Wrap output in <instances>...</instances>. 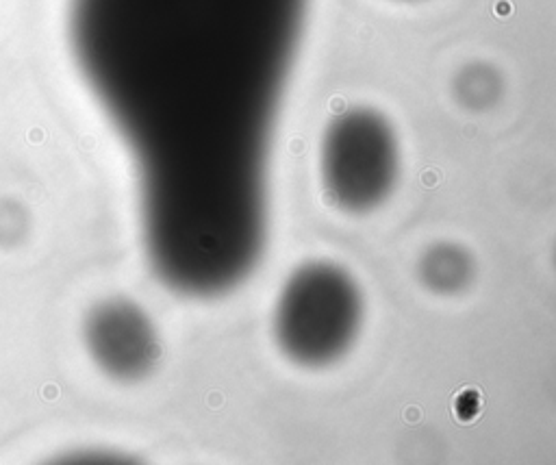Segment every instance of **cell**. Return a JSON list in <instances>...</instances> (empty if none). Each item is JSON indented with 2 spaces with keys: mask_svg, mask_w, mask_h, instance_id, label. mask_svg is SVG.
<instances>
[{
  "mask_svg": "<svg viewBox=\"0 0 556 465\" xmlns=\"http://www.w3.org/2000/svg\"><path fill=\"white\" fill-rule=\"evenodd\" d=\"M309 0H70L74 61L133 152L165 285L231 292L268 235V159Z\"/></svg>",
  "mask_w": 556,
  "mask_h": 465,
  "instance_id": "1",
  "label": "cell"
},
{
  "mask_svg": "<svg viewBox=\"0 0 556 465\" xmlns=\"http://www.w3.org/2000/svg\"><path fill=\"white\" fill-rule=\"evenodd\" d=\"M363 298L343 267L300 265L285 281L274 309V339L300 368L319 370L350 352L361 331Z\"/></svg>",
  "mask_w": 556,
  "mask_h": 465,
  "instance_id": "2",
  "label": "cell"
},
{
  "mask_svg": "<svg viewBox=\"0 0 556 465\" xmlns=\"http://www.w3.org/2000/svg\"><path fill=\"white\" fill-rule=\"evenodd\" d=\"M400 174V150L391 124L374 109H350L326 128L319 178L332 205L350 215L378 209Z\"/></svg>",
  "mask_w": 556,
  "mask_h": 465,
  "instance_id": "3",
  "label": "cell"
},
{
  "mask_svg": "<svg viewBox=\"0 0 556 465\" xmlns=\"http://www.w3.org/2000/svg\"><path fill=\"white\" fill-rule=\"evenodd\" d=\"M474 276L472 256L454 244H437L419 261V278L435 294H456L470 285Z\"/></svg>",
  "mask_w": 556,
  "mask_h": 465,
  "instance_id": "4",
  "label": "cell"
},
{
  "mask_svg": "<svg viewBox=\"0 0 556 465\" xmlns=\"http://www.w3.org/2000/svg\"><path fill=\"white\" fill-rule=\"evenodd\" d=\"M98 341L96 354L107 363L109 368H116L119 372H128L133 368H141L144 357L152 352L150 335H146L141 328L139 315H128L124 322V337H116L109 328L96 322V331L91 333Z\"/></svg>",
  "mask_w": 556,
  "mask_h": 465,
  "instance_id": "5",
  "label": "cell"
}]
</instances>
